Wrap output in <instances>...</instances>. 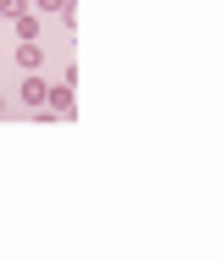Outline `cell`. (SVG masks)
Listing matches in <instances>:
<instances>
[{
	"instance_id": "5",
	"label": "cell",
	"mask_w": 222,
	"mask_h": 260,
	"mask_svg": "<svg viewBox=\"0 0 222 260\" xmlns=\"http://www.w3.org/2000/svg\"><path fill=\"white\" fill-rule=\"evenodd\" d=\"M0 116H11V105H6V89H0Z\"/></svg>"
},
{
	"instance_id": "6",
	"label": "cell",
	"mask_w": 222,
	"mask_h": 260,
	"mask_svg": "<svg viewBox=\"0 0 222 260\" xmlns=\"http://www.w3.org/2000/svg\"><path fill=\"white\" fill-rule=\"evenodd\" d=\"M0 67H6V55H0Z\"/></svg>"
},
{
	"instance_id": "1",
	"label": "cell",
	"mask_w": 222,
	"mask_h": 260,
	"mask_svg": "<svg viewBox=\"0 0 222 260\" xmlns=\"http://www.w3.org/2000/svg\"><path fill=\"white\" fill-rule=\"evenodd\" d=\"M45 100H50V83H45L39 72H28V78L17 83V111H45Z\"/></svg>"
},
{
	"instance_id": "2",
	"label": "cell",
	"mask_w": 222,
	"mask_h": 260,
	"mask_svg": "<svg viewBox=\"0 0 222 260\" xmlns=\"http://www.w3.org/2000/svg\"><path fill=\"white\" fill-rule=\"evenodd\" d=\"M17 67H22V72H39V67H45V45H39V39H17Z\"/></svg>"
},
{
	"instance_id": "4",
	"label": "cell",
	"mask_w": 222,
	"mask_h": 260,
	"mask_svg": "<svg viewBox=\"0 0 222 260\" xmlns=\"http://www.w3.org/2000/svg\"><path fill=\"white\" fill-rule=\"evenodd\" d=\"M34 6H39L45 17H67V11H72V0H34Z\"/></svg>"
},
{
	"instance_id": "3",
	"label": "cell",
	"mask_w": 222,
	"mask_h": 260,
	"mask_svg": "<svg viewBox=\"0 0 222 260\" xmlns=\"http://www.w3.org/2000/svg\"><path fill=\"white\" fill-rule=\"evenodd\" d=\"M11 34H17V39H39V34H45V22H39L34 11H22V17H11Z\"/></svg>"
},
{
	"instance_id": "7",
	"label": "cell",
	"mask_w": 222,
	"mask_h": 260,
	"mask_svg": "<svg viewBox=\"0 0 222 260\" xmlns=\"http://www.w3.org/2000/svg\"><path fill=\"white\" fill-rule=\"evenodd\" d=\"M0 22H6V17H0Z\"/></svg>"
}]
</instances>
